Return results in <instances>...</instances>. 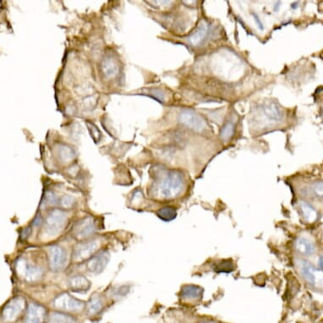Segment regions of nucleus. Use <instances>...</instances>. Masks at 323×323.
<instances>
[{
  "label": "nucleus",
  "mask_w": 323,
  "mask_h": 323,
  "mask_svg": "<svg viewBox=\"0 0 323 323\" xmlns=\"http://www.w3.org/2000/svg\"><path fill=\"white\" fill-rule=\"evenodd\" d=\"M296 267L300 276L310 287L323 290V271L321 269L316 268L313 264L302 259L296 260Z\"/></svg>",
  "instance_id": "obj_2"
},
{
  "label": "nucleus",
  "mask_w": 323,
  "mask_h": 323,
  "mask_svg": "<svg viewBox=\"0 0 323 323\" xmlns=\"http://www.w3.org/2000/svg\"><path fill=\"white\" fill-rule=\"evenodd\" d=\"M212 26L206 21H202L196 31L188 37V42L192 47H201L204 43L207 42L209 38H211L212 35Z\"/></svg>",
  "instance_id": "obj_8"
},
{
  "label": "nucleus",
  "mask_w": 323,
  "mask_h": 323,
  "mask_svg": "<svg viewBox=\"0 0 323 323\" xmlns=\"http://www.w3.org/2000/svg\"><path fill=\"white\" fill-rule=\"evenodd\" d=\"M311 196L316 198H323V181H315L310 186Z\"/></svg>",
  "instance_id": "obj_25"
},
{
  "label": "nucleus",
  "mask_w": 323,
  "mask_h": 323,
  "mask_svg": "<svg viewBox=\"0 0 323 323\" xmlns=\"http://www.w3.org/2000/svg\"><path fill=\"white\" fill-rule=\"evenodd\" d=\"M298 208L303 220H305L306 223L312 224L317 220L318 211L314 206L308 203L307 201H300L298 205Z\"/></svg>",
  "instance_id": "obj_16"
},
{
  "label": "nucleus",
  "mask_w": 323,
  "mask_h": 323,
  "mask_svg": "<svg viewBox=\"0 0 323 323\" xmlns=\"http://www.w3.org/2000/svg\"><path fill=\"white\" fill-rule=\"evenodd\" d=\"M202 293L203 289L201 287L189 284L183 287L180 291V295L185 300H200L202 297Z\"/></svg>",
  "instance_id": "obj_18"
},
{
  "label": "nucleus",
  "mask_w": 323,
  "mask_h": 323,
  "mask_svg": "<svg viewBox=\"0 0 323 323\" xmlns=\"http://www.w3.org/2000/svg\"><path fill=\"white\" fill-rule=\"evenodd\" d=\"M156 215L163 221L170 222L177 217V211L172 206H165L159 209L158 211H156Z\"/></svg>",
  "instance_id": "obj_22"
},
{
  "label": "nucleus",
  "mask_w": 323,
  "mask_h": 323,
  "mask_svg": "<svg viewBox=\"0 0 323 323\" xmlns=\"http://www.w3.org/2000/svg\"><path fill=\"white\" fill-rule=\"evenodd\" d=\"M46 202L50 206H53L55 204H57V197L52 192L47 193V201Z\"/></svg>",
  "instance_id": "obj_28"
},
{
  "label": "nucleus",
  "mask_w": 323,
  "mask_h": 323,
  "mask_svg": "<svg viewBox=\"0 0 323 323\" xmlns=\"http://www.w3.org/2000/svg\"><path fill=\"white\" fill-rule=\"evenodd\" d=\"M16 271L21 279L28 283L38 281L43 275L42 268L36 265H32L24 258H20L16 261Z\"/></svg>",
  "instance_id": "obj_5"
},
{
  "label": "nucleus",
  "mask_w": 323,
  "mask_h": 323,
  "mask_svg": "<svg viewBox=\"0 0 323 323\" xmlns=\"http://www.w3.org/2000/svg\"><path fill=\"white\" fill-rule=\"evenodd\" d=\"M215 270L216 271L228 273V272H231L234 270V265H233L232 262H230L229 261H221V262L217 264Z\"/></svg>",
  "instance_id": "obj_26"
},
{
  "label": "nucleus",
  "mask_w": 323,
  "mask_h": 323,
  "mask_svg": "<svg viewBox=\"0 0 323 323\" xmlns=\"http://www.w3.org/2000/svg\"><path fill=\"white\" fill-rule=\"evenodd\" d=\"M110 260V252L107 250H102L95 254L91 259H89L86 262V269L91 274H101L106 268Z\"/></svg>",
  "instance_id": "obj_12"
},
{
  "label": "nucleus",
  "mask_w": 323,
  "mask_h": 323,
  "mask_svg": "<svg viewBox=\"0 0 323 323\" xmlns=\"http://www.w3.org/2000/svg\"><path fill=\"white\" fill-rule=\"evenodd\" d=\"M67 262V253L60 245H52L48 252V263L51 270L61 271L65 268Z\"/></svg>",
  "instance_id": "obj_9"
},
{
  "label": "nucleus",
  "mask_w": 323,
  "mask_h": 323,
  "mask_svg": "<svg viewBox=\"0 0 323 323\" xmlns=\"http://www.w3.org/2000/svg\"><path fill=\"white\" fill-rule=\"evenodd\" d=\"M48 323H78L76 318L62 311H52L48 316Z\"/></svg>",
  "instance_id": "obj_19"
},
{
  "label": "nucleus",
  "mask_w": 323,
  "mask_h": 323,
  "mask_svg": "<svg viewBox=\"0 0 323 323\" xmlns=\"http://www.w3.org/2000/svg\"><path fill=\"white\" fill-rule=\"evenodd\" d=\"M102 72L109 78L115 77L119 72V67L112 59H106L102 64Z\"/></svg>",
  "instance_id": "obj_21"
},
{
  "label": "nucleus",
  "mask_w": 323,
  "mask_h": 323,
  "mask_svg": "<svg viewBox=\"0 0 323 323\" xmlns=\"http://www.w3.org/2000/svg\"><path fill=\"white\" fill-rule=\"evenodd\" d=\"M60 157L65 163H71L75 157L73 150L68 146H62L60 149Z\"/></svg>",
  "instance_id": "obj_24"
},
{
  "label": "nucleus",
  "mask_w": 323,
  "mask_h": 323,
  "mask_svg": "<svg viewBox=\"0 0 323 323\" xmlns=\"http://www.w3.org/2000/svg\"><path fill=\"white\" fill-rule=\"evenodd\" d=\"M100 246V241L97 240L81 242L76 245L72 253V260L75 262H82L91 259Z\"/></svg>",
  "instance_id": "obj_7"
},
{
  "label": "nucleus",
  "mask_w": 323,
  "mask_h": 323,
  "mask_svg": "<svg viewBox=\"0 0 323 323\" xmlns=\"http://www.w3.org/2000/svg\"><path fill=\"white\" fill-rule=\"evenodd\" d=\"M180 121L182 125L197 132H201L206 128L202 118L192 110H185L180 113Z\"/></svg>",
  "instance_id": "obj_10"
},
{
  "label": "nucleus",
  "mask_w": 323,
  "mask_h": 323,
  "mask_svg": "<svg viewBox=\"0 0 323 323\" xmlns=\"http://www.w3.org/2000/svg\"><path fill=\"white\" fill-rule=\"evenodd\" d=\"M69 285L71 290L76 293L86 292L91 288L90 281L82 275H77L71 278V280L69 281Z\"/></svg>",
  "instance_id": "obj_17"
},
{
  "label": "nucleus",
  "mask_w": 323,
  "mask_h": 323,
  "mask_svg": "<svg viewBox=\"0 0 323 323\" xmlns=\"http://www.w3.org/2000/svg\"><path fill=\"white\" fill-rule=\"evenodd\" d=\"M103 309V302L98 295H93L86 304V310L89 315H95Z\"/></svg>",
  "instance_id": "obj_20"
},
{
  "label": "nucleus",
  "mask_w": 323,
  "mask_h": 323,
  "mask_svg": "<svg viewBox=\"0 0 323 323\" xmlns=\"http://www.w3.org/2000/svg\"><path fill=\"white\" fill-rule=\"evenodd\" d=\"M47 316V310L44 306L37 303H30L24 323H45Z\"/></svg>",
  "instance_id": "obj_14"
},
{
  "label": "nucleus",
  "mask_w": 323,
  "mask_h": 323,
  "mask_svg": "<svg viewBox=\"0 0 323 323\" xmlns=\"http://www.w3.org/2000/svg\"><path fill=\"white\" fill-rule=\"evenodd\" d=\"M67 223L66 211L61 209H53L44 223V235L47 237L53 238L61 234Z\"/></svg>",
  "instance_id": "obj_3"
},
{
  "label": "nucleus",
  "mask_w": 323,
  "mask_h": 323,
  "mask_svg": "<svg viewBox=\"0 0 323 323\" xmlns=\"http://www.w3.org/2000/svg\"><path fill=\"white\" fill-rule=\"evenodd\" d=\"M26 305V301L24 298L21 296L14 298L11 301H9L2 310L1 320L2 322H14L17 320L21 313L23 312L24 308Z\"/></svg>",
  "instance_id": "obj_6"
},
{
  "label": "nucleus",
  "mask_w": 323,
  "mask_h": 323,
  "mask_svg": "<svg viewBox=\"0 0 323 323\" xmlns=\"http://www.w3.org/2000/svg\"><path fill=\"white\" fill-rule=\"evenodd\" d=\"M319 266H320V269L323 271V255L319 258Z\"/></svg>",
  "instance_id": "obj_30"
},
{
  "label": "nucleus",
  "mask_w": 323,
  "mask_h": 323,
  "mask_svg": "<svg viewBox=\"0 0 323 323\" xmlns=\"http://www.w3.org/2000/svg\"><path fill=\"white\" fill-rule=\"evenodd\" d=\"M234 132H235V125H234V123L228 122L222 129L221 133H220L222 140L223 141L230 140L234 135Z\"/></svg>",
  "instance_id": "obj_23"
},
{
  "label": "nucleus",
  "mask_w": 323,
  "mask_h": 323,
  "mask_svg": "<svg viewBox=\"0 0 323 323\" xmlns=\"http://www.w3.org/2000/svg\"><path fill=\"white\" fill-rule=\"evenodd\" d=\"M295 249L303 256H311L316 250L315 243L305 237H299L295 240Z\"/></svg>",
  "instance_id": "obj_15"
},
{
  "label": "nucleus",
  "mask_w": 323,
  "mask_h": 323,
  "mask_svg": "<svg viewBox=\"0 0 323 323\" xmlns=\"http://www.w3.org/2000/svg\"><path fill=\"white\" fill-rule=\"evenodd\" d=\"M55 309L62 312H80L85 309L86 305L82 300L71 296L68 293H63L58 295L52 301Z\"/></svg>",
  "instance_id": "obj_4"
},
{
  "label": "nucleus",
  "mask_w": 323,
  "mask_h": 323,
  "mask_svg": "<svg viewBox=\"0 0 323 323\" xmlns=\"http://www.w3.org/2000/svg\"><path fill=\"white\" fill-rule=\"evenodd\" d=\"M185 187V179L177 170H170L162 175L157 184V194L163 199H174L180 195Z\"/></svg>",
  "instance_id": "obj_1"
},
{
  "label": "nucleus",
  "mask_w": 323,
  "mask_h": 323,
  "mask_svg": "<svg viewBox=\"0 0 323 323\" xmlns=\"http://www.w3.org/2000/svg\"><path fill=\"white\" fill-rule=\"evenodd\" d=\"M73 204L74 199L70 196H63L60 200V205L64 208H71V206H73Z\"/></svg>",
  "instance_id": "obj_27"
},
{
  "label": "nucleus",
  "mask_w": 323,
  "mask_h": 323,
  "mask_svg": "<svg viewBox=\"0 0 323 323\" xmlns=\"http://www.w3.org/2000/svg\"><path fill=\"white\" fill-rule=\"evenodd\" d=\"M96 224L94 222L93 218L87 217L81 219L74 227V236L77 240H85L91 237L94 233L96 232Z\"/></svg>",
  "instance_id": "obj_13"
},
{
  "label": "nucleus",
  "mask_w": 323,
  "mask_h": 323,
  "mask_svg": "<svg viewBox=\"0 0 323 323\" xmlns=\"http://www.w3.org/2000/svg\"><path fill=\"white\" fill-rule=\"evenodd\" d=\"M259 114L269 125L281 122L284 117L281 107L274 102H265L260 109Z\"/></svg>",
  "instance_id": "obj_11"
},
{
  "label": "nucleus",
  "mask_w": 323,
  "mask_h": 323,
  "mask_svg": "<svg viewBox=\"0 0 323 323\" xmlns=\"http://www.w3.org/2000/svg\"><path fill=\"white\" fill-rule=\"evenodd\" d=\"M200 323H216V322H214V321H202V322H200Z\"/></svg>",
  "instance_id": "obj_31"
},
{
  "label": "nucleus",
  "mask_w": 323,
  "mask_h": 323,
  "mask_svg": "<svg viewBox=\"0 0 323 323\" xmlns=\"http://www.w3.org/2000/svg\"><path fill=\"white\" fill-rule=\"evenodd\" d=\"M254 19H255V23L257 25L258 27L260 29L263 28V26H262V24H261V21L259 20V18H258L257 16H255V15H254Z\"/></svg>",
  "instance_id": "obj_29"
}]
</instances>
